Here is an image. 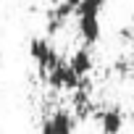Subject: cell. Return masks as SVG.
<instances>
[{
	"instance_id": "cell-7",
	"label": "cell",
	"mask_w": 134,
	"mask_h": 134,
	"mask_svg": "<svg viewBox=\"0 0 134 134\" xmlns=\"http://www.w3.org/2000/svg\"><path fill=\"white\" fill-rule=\"evenodd\" d=\"M103 5H105V0H82L79 8H76L74 13H76V16H100Z\"/></svg>"
},
{
	"instance_id": "cell-5",
	"label": "cell",
	"mask_w": 134,
	"mask_h": 134,
	"mask_svg": "<svg viewBox=\"0 0 134 134\" xmlns=\"http://www.w3.org/2000/svg\"><path fill=\"white\" fill-rule=\"evenodd\" d=\"M69 66H71V71L82 79V76H87L92 69H95V60H92V53H90V47H79V50H74L71 53V58H69Z\"/></svg>"
},
{
	"instance_id": "cell-9",
	"label": "cell",
	"mask_w": 134,
	"mask_h": 134,
	"mask_svg": "<svg viewBox=\"0 0 134 134\" xmlns=\"http://www.w3.org/2000/svg\"><path fill=\"white\" fill-rule=\"evenodd\" d=\"M47 3H50V5L55 8V5H60V3H63V0H47Z\"/></svg>"
},
{
	"instance_id": "cell-8",
	"label": "cell",
	"mask_w": 134,
	"mask_h": 134,
	"mask_svg": "<svg viewBox=\"0 0 134 134\" xmlns=\"http://www.w3.org/2000/svg\"><path fill=\"white\" fill-rule=\"evenodd\" d=\"M79 3H82V0H63V5H69V8H74V11L79 8Z\"/></svg>"
},
{
	"instance_id": "cell-3",
	"label": "cell",
	"mask_w": 134,
	"mask_h": 134,
	"mask_svg": "<svg viewBox=\"0 0 134 134\" xmlns=\"http://www.w3.org/2000/svg\"><path fill=\"white\" fill-rule=\"evenodd\" d=\"M40 134H74V116L69 110H55L45 124Z\"/></svg>"
},
{
	"instance_id": "cell-1",
	"label": "cell",
	"mask_w": 134,
	"mask_h": 134,
	"mask_svg": "<svg viewBox=\"0 0 134 134\" xmlns=\"http://www.w3.org/2000/svg\"><path fill=\"white\" fill-rule=\"evenodd\" d=\"M29 53H32V58H34V63H37V69H40V74L42 76H47L55 66L60 63V58H58V53H55V47L47 42V40H32V45H29Z\"/></svg>"
},
{
	"instance_id": "cell-4",
	"label": "cell",
	"mask_w": 134,
	"mask_h": 134,
	"mask_svg": "<svg viewBox=\"0 0 134 134\" xmlns=\"http://www.w3.org/2000/svg\"><path fill=\"white\" fill-rule=\"evenodd\" d=\"M79 37L84 40V45H97L100 42V16H79Z\"/></svg>"
},
{
	"instance_id": "cell-6",
	"label": "cell",
	"mask_w": 134,
	"mask_h": 134,
	"mask_svg": "<svg viewBox=\"0 0 134 134\" xmlns=\"http://www.w3.org/2000/svg\"><path fill=\"white\" fill-rule=\"evenodd\" d=\"M100 129H103V134H118L124 129V113H121V108H105L100 113Z\"/></svg>"
},
{
	"instance_id": "cell-10",
	"label": "cell",
	"mask_w": 134,
	"mask_h": 134,
	"mask_svg": "<svg viewBox=\"0 0 134 134\" xmlns=\"http://www.w3.org/2000/svg\"><path fill=\"white\" fill-rule=\"evenodd\" d=\"M129 76H131V79H134V63H131V66H129Z\"/></svg>"
},
{
	"instance_id": "cell-11",
	"label": "cell",
	"mask_w": 134,
	"mask_h": 134,
	"mask_svg": "<svg viewBox=\"0 0 134 134\" xmlns=\"http://www.w3.org/2000/svg\"><path fill=\"white\" fill-rule=\"evenodd\" d=\"M131 118H134V110H131Z\"/></svg>"
},
{
	"instance_id": "cell-2",
	"label": "cell",
	"mask_w": 134,
	"mask_h": 134,
	"mask_svg": "<svg viewBox=\"0 0 134 134\" xmlns=\"http://www.w3.org/2000/svg\"><path fill=\"white\" fill-rule=\"evenodd\" d=\"M47 84L50 87H55V90H69V92H76L79 87H82V79L71 71V66L69 63H58L55 69L47 74Z\"/></svg>"
}]
</instances>
